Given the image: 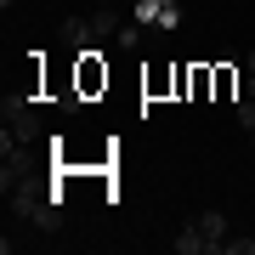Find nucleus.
Masks as SVG:
<instances>
[{"instance_id": "nucleus-2", "label": "nucleus", "mask_w": 255, "mask_h": 255, "mask_svg": "<svg viewBox=\"0 0 255 255\" xmlns=\"http://www.w3.org/2000/svg\"><path fill=\"white\" fill-rule=\"evenodd\" d=\"M227 233H233L227 210H199V216H193L182 233H176V255H221Z\"/></svg>"}, {"instance_id": "nucleus-5", "label": "nucleus", "mask_w": 255, "mask_h": 255, "mask_svg": "<svg viewBox=\"0 0 255 255\" xmlns=\"http://www.w3.org/2000/svg\"><path fill=\"white\" fill-rule=\"evenodd\" d=\"M238 130H244V142L255 147V97H244V102H238Z\"/></svg>"}, {"instance_id": "nucleus-7", "label": "nucleus", "mask_w": 255, "mask_h": 255, "mask_svg": "<svg viewBox=\"0 0 255 255\" xmlns=\"http://www.w3.org/2000/svg\"><path fill=\"white\" fill-rule=\"evenodd\" d=\"M221 255H255V238H238V233H227V244H221Z\"/></svg>"}, {"instance_id": "nucleus-3", "label": "nucleus", "mask_w": 255, "mask_h": 255, "mask_svg": "<svg viewBox=\"0 0 255 255\" xmlns=\"http://www.w3.org/2000/svg\"><path fill=\"white\" fill-rule=\"evenodd\" d=\"M0 119H6V130H11L17 142H28V147H34V142H40V130H46V125H40V114L28 108V102H17V97H6Z\"/></svg>"}, {"instance_id": "nucleus-6", "label": "nucleus", "mask_w": 255, "mask_h": 255, "mask_svg": "<svg viewBox=\"0 0 255 255\" xmlns=\"http://www.w3.org/2000/svg\"><path fill=\"white\" fill-rule=\"evenodd\" d=\"M114 40H119V51H136V46H142V23H136V17L119 23V34H114Z\"/></svg>"}, {"instance_id": "nucleus-10", "label": "nucleus", "mask_w": 255, "mask_h": 255, "mask_svg": "<svg viewBox=\"0 0 255 255\" xmlns=\"http://www.w3.org/2000/svg\"><path fill=\"white\" fill-rule=\"evenodd\" d=\"M164 6H176V0H164Z\"/></svg>"}, {"instance_id": "nucleus-9", "label": "nucleus", "mask_w": 255, "mask_h": 255, "mask_svg": "<svg viewBox=\"0 0 255 255\" xmlns=\"http://www.w3.org/2000/svg\"><path fill=\"white\" fill-rule=\"evenodd\" d=\"M97 6H114V0H97Z\"/></svg>"}, {"instance_id": "nucleus-8", "label": "nucleus", "mask_w": 255, "mask_h": 255, "mask_svg": "<svg viewBox=\"0 0 255 255\" xmlns=\"http://www.w3.org/2000/svg\"><path fill=\"white\" fill-rule=\"evenodd\" d=\"M244 97H255V46H250V57H244Z\"/></svg>"}, {"instance_id": "nucleus-1", "label": "nucleus", "mask_w": 255, "mask_h": 255, "mask_svg": "<svg viewBox=\"0 0 255 255\" xmlns=\"http://www.w3.org/2000/svg\"><path fill=\"white\" fill-rule=\"evenodd\" d=\"M0 193H6V210L17 221H28V227H40V233H57V227H63V204H57V193H46L28 170L11 176V182H0Z\"/></svg>"}, {"instance_id": "nucleus-4", "label": "nucleus", "mask_w": 255, "mask_h": 255, "mask_svg": "<svg viewBox=\"0 0 255 255\" xmlns=\"http://www.w3.org/2000/svg\"><path fill=\"white\" fill-rule=\"evenodd\" d=\"M97 57H102V51H80V97H91V91L108 85V68H102Z\"/></svg>"}]
</instances>
